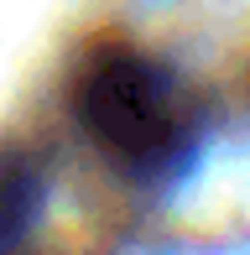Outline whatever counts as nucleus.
Listing matches in <instances>:
<instances>
[{
	"instance_id": "obj_2",
	"label": "nucleus",
	"mask_w": 250,
	"mask_h": 255,
	"mask_svg": "<svg viewBox=\"0 0 250 255\" xmlns=\"http://www.w3.org/2000/svg\"><path fill=\"white\" fill-rule=\"evenodd\" d=\"M37 214V172L21 156H0V255H26Z\"/></svg>"
},
{
	"instance_id": "obj_1",
	"label": "nucleus",
	"mask_w": 250,
	"mask_h": 255,
	"mask_svg": "<svg viewBox=\"0 0 250 255\" xmlns=\"http://www.w3.org/2000/svg\"><path fill=\"white\" fill-rule=\"evenodd\" d=\"M73 115L84 135L125 172H162L193 130L183 89L130 47L89 52L73 84Z\"/></svg>"
}]
</instances>
